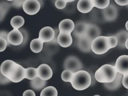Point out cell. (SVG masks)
Returning a JSON list of instances; mask_svg holds the SVG:
<instances>
[{
    "mask_svg": "<svg viewBox=\"0 0 128 96\" xmlns=\"http://www.w3.org/2000/svg\"><path fill=\"white\" fill-rule=\"evenodd\" d=\"M117 72L114 66L105 64L96 70L94 77L96 80L99 82L110 83L114 80Z\"/></svg>",
    "mask_w": 128,
    "mask_h": 96,
    "instance_id": "6da1fadb",
    "label": "cell"
},
{
    "mask_svg": "<svg viewBox=\"0 0 128 96\" xmlns=\"http://www.w3.org/2000/svg\"><path fill=\"white\" fill-rule=\"evenodd\" d=\"M91 82V76L90 74L86 70H80L74 74L70 83L75 90H82L90 86Z\"/></svg>",
    "mask_w": 128,
    "mask_h": 96,
    "instance_id": "7a4b0ae2",
    "label": "cell"
},
{
    "mask_svg": "<svg viewBox=\"0 0 128 96\" xmlns=\"http://www.w3.org/2000/svg\"><path fill=\"white\" fill-rule=\"evenodd\" d=\"M92 52L96 54H102L110 48L107 36H100L95 38L92 43Z\"/></svg>",
    "mask_w": 128,
    "mask_h": 96,
    "instance_id": "3957f363",
    "label": "cell"
},
{
    "mask_svg": "<svg viewBox=\"0 0 128 96\" xmlns=\"http://www.w3.org/2000/svg\"><path fill=\"white\" fill-rule=\"evenodd\" d=\"M64 70H69L74 73L82 70V64L80 60L75 56H69L67 57L64 62Z\"/></svg>",
    "mask_w": 128,
    "mask_h": 96,
    "instance_id": "277c9868",
    "label": "cell"
},
{
    "mask_svg": "<svg viewBox=\"0 0 128 96\" xmlns=\"http://www.w3.org/2000/svg\"><path fill=\"white\" fill-rule=\"evenodd\" d=\"M18 64L12 60H4L0 66L2 74L10 80L14 74Z\"/></svg>",
    "mask_w": 128,
    "mask_h": 96,
    "instance_id": "5b68a950",
    "label": "cell"
},
{
    "mask_svg": "<svg viewBox=\"0 0 128 96\" xmlns=\"http://www.w3.org/2000/svg\"><path fill=\"white\" fill-rule=\"evenodd\" d=\"M22 6L23 10L26 14L34 15L39 12L40 4L38 0H26Z\"/></svg>",
    "mask_w": 128,
    "mask_h": 96,
    "instance_id": "8992f818",
    "label": "cell"
},
{
    "mask_svg": "<svg viewBox=\"0 0 128 96\" xmlns=\"http://www.w3.org/2000/svg\"><path fill=\"white\" fill-rule=\"evenodd\" d=\"M114 68L118 72L128 74V55H122L116 60Z\"/></svg>",
    "mask_w": 128,
    "mask_h": 96,
    "instance_id": "52a82bcc",
    "label": "cell"
},
{
    "mask_svg": "<svg viewBox=\"0 0 128 96\" xmlns=\"http://www.w3.org/2000/svg\"><path fill=\"white\" fill-rule=\"evenodd\" d=\"M104 19L108 22H112L116 19L118 16L117 7L114 4H110L106 8L102 10Z\"/></svg>",
    "mask_w": 128,
    "mask_h": 96,
    "instance_id": "ba28073f",
    "label": "cell"
},
{
    "mask_svg": "<svg viewBox=\"0 0 128 96\" xmlns=\"http://www.w3.org/2000/svg\"><path fill=\"white\" fill-rule=\"evenodd\" d=\"M8 38L10 44L13 46H19L24 40V36L22 32L18 29H13L8 32Z\"/></svg>",
    "mask_w": 128,
    "mask_h": 96,
    "instance_id": "9c48e42d",
    "label": "cell"
},
{
    "mask_svg": "<svg viewBox=\"0 0 128 96\" xmlns=\"http://www.w3.org/2000/svg\"><path fill=\"white\" fill-rule=\"evenodd\" d=\"M54 30L52 27L46 26L40 31L38 38L44 42H48L54 39Z\"/></svg>",
    "mask_w": 128,
    "mask_h": 96,
    "instance_id": "30bf717a",
    "label": "cell"
},
{
    "mask_svg": "<svg viewBox=\"0 0 128 96\" xmlns=\"http://www.w3.org/2000/svg\"><path fill=\"white\" fill-rule=\"evenodd\" d=\"M37 70L38 77L43 80H47L52 77V70L51 68L47 64H41L37 68Z\"/></svg>",
    "mask_w": 128,
    "mask_h": 96,
    "instance_id": "8fae6325",
    "label": "cell"
},
{
    "mask_svg": "<svg viewBox=\"0 0 128 96\" xmlns=\"http://www.w3.org/2000/svg\"><path fill=\"white\" fill-rule=\"evenodd\" d=\"M101 31L100 28L94 24H88L86 34L88 38L93 41L96 38L100 36Z\"/></svg>",
    "mask_w": 128,
    "mask_h": 96,
    "instance_id": "7c38bea8",
    "label": "cell"
},
{
    "mask_svg": "<svg viewBox=\"0 0 128 96\" xmlns=\"http://www.w3.org/2000/svg\"><path fill=\"white\" fill-rule=\"evenodd\" d=\"M72 42V38L71 34L60 32L58 37V43L60 46L63 48H67L70 46Z\"/></svg>",
    "mask_w": 128,
    "mask_h": 96,
    "instance_id": "4fadbf2b",
    "label": "cell"
},
{
    "mask_svg": "<svg viewBox=\"0 0 128 96\" xmlns=\"http://www.w3.org/2000/svg\"><path fill=\"white\" fill-rule=\"evenodd\" d=\"M88 23L80 21L77 22L74 25V28L72 31L73 34L78 38L85 36Z\"/></svg>",
    "mask_w": 128,
    "mask_h": 96,
    "instance_id": "5bb4252c",
    "label": "cell"
},
{
    "mask_svg": "<svg viewBox=\"0 0 128 96\" xmlns=\"http://www.w3.org/2000/svg\"><path fill=\"white\" fill-rule=\"evenodd\" d=\"M94 7L92 0H79L77 4L78 10L84 14L90 12Z\"/></svg>",
    "mask_w": 128,
    "mask_h": 96,
    "instance_id": "9a60e30c",
    "label": "cell"
},
{
    "mask_svg": "<svg viewBox=\"0 0 128 96\" xmlns=\"http://www.w3.org/2000/svg\"><path fill=\"white\" fill-rule=\"evenodd\" d=\"M74 23L70 19H64L60 22L58 29L60 32L71 34L74 28Z\"/></svg>",
    "mask_w": 128,
    "mask_h": 96,
    "instance_id": "2e32d148",
    "label": "cell"
},
{
    "mask_svg": "<svg viewBox=\"0 0 128 96\" xmlns=\"http://www.w3.org/2000/svg\"><path fill=\"white\" fill-rule=\"evenodd\" d=\"M78 48L82 52H88L92 50L91 45L92 40L88 38L86 36L78 38Z\"/></svg>",
    "mask_w": 128,
    "mask_h": 96,
    "instance_id": "e0dca14e",
    "label": "cell"
},
{
    "mask_svg": "<svg viewBox=\"0 0 128 96\" xmlns=\"http://www.w3.org/2000/svg\"><path fill=\"white\" fill-rule=\"evenodd\" d=\"M26 77V68L21 65L18 64L16 71L10 79L13 82H18L23 80Z\"/></svg>",
    "mask_w": 128,
    "mask_h": 96,
    "instance_id": "ac0fdd59",
    "label": "cell"
},
{
    "mask_svg": "<svg viewBox=\"0 0 128 96\" xmlns=\"http://www.w3.org/2000/svg\"><path fill=\"white\" fill-rule=\"evenodd\" d=\"M115 36L118 40L117 46L120 48H125V44L126 40L128 38V31L126 30H120L116 34Z\"/></svg>",
    "mask_w": 128,
    "mask_h": 96,
    "instance_id": "d6986e66",
    "label": "cell"
},
{
    "mask_svg": "<svg viewBox=\"0 0 128 96\" xmlns=\"http://www.w3.org/2000/svg\"><path fill=\"white\" fill-rule=\"evenodd\" d=\"M46 85V80H43L37 76L35 78L30 80V86L31 88L37 91L43 90Z\"/></svg>",
    "mask_w": 128,
    "mask_h": 96,
    "instance_id": "ffe728a7",
    "label": "cell"
},
{
    "mask_svg": "<svg viewBox=\"0 0 128 96\" xmlns=\"http://www.w3.org/2000/svg\"><path fill=\"white\" fill-rule=\"evenodd\" d=\"M44 42L38 38L32 40L30 43V48L32 51L34 53L40 52L43 48Z\"/></svg>",
    "mask_w": 128,
    "mask_h": 96,
    "instance_id": "44dd1931",
    "label": "cell"
},
{
    "mask_svg": "<svg viewBox=\"0 0 128 96\" xmlns=\"http://www.w3.org/2000/svg\"><path fill=\"white\" fill-rule=\"evenodd\" d=\"M24 18L20 16H14L10 20V24L14 29L18 30L24 25Z\"/></svg>",
    "mask_w": 128,
    "mask_h": 96,
    "instance_id": "7402d4cb",
    "label": "cell"
},
{
    "mask_svg": "<svg viewBox=\"0 0 128 96\" xmlns=\"http://www.w3.org/2000/svg\"><path fill=\"white\" fill-rule=\"evenodd\" d=\"M40 96H58V91L54 86H48L42 90Z\"/></svg>",
    "mask_w": 128,
    "mask_h": 96,
    "instance_id": "603a6c76",
    "label": "cell"
},
{
    "mask_svg": "<svg viewBox=\"0 0 128 96\" xmlns=\"http://www.w3.org/2000/svg\"><path fill=\"white\" fill-rule=\"evenodd\" d=\"M37 76H38L37 68L30 67L26 68V78L32 80Z\"/></svg>",
    "mask_w": 128,
    "mask_h": 96,
    "instance_id": "cb8c5ba5",
    "label": "cell"
},
{
    "mask_svg": "<svg viewBox=\"0 0 128 96\" xmlns=\"http://www.w3.org/2000/svg\"><path fill=\"white\" fill-rule=\"evenodd\" d=\"M94 7L99 9L106 8L110 4V0H92Z\"/></svg>",
    "mask_w": 128,
    "mask_h": 96,
    "instance_id": "d4e9b609",
    "label": "cell"
},
{
    "mask_svg": "<svg viewBox=\"0 0 128 96\" xmlns=\"http://www.w3.org/2000/svg\"><path fill=\"white\" fill-rule=\"evenodd\" d=\"M10 7L9 4L5 2H0V22L2 21Z\"/></svg>",
    "mask_w": 128,
    "mask_h": 96,
    "instance_id": "484cf974",
    "label": "cell"
},
{
    "mask_svg": "<svg viewBox=\"0 0 128 96\" xmlns=\"http://www.w3.org/2000/svg\"><path fill=\"white\" fill-rule=\"evenodd\" d=\"M74 74V73L70 70H64L61 74V78L64 82H70Z\"/></svg>",
    "mask_w": 128,
    "mask_h": 96,
    "instance_id": "4316f807",
    "label": "cell"
},
{
    "mask_svg": "<svg viewBox=\"0 0 128 96\" xmlns=\"http://www.w3.org/2000/svg\"><path fill=\"white\" fill-rule=\"evenodd\" d=\"M110 48H114L118 45V40L115 36H107Z\"/></svg>",
    "mask_w": 128,
    "mask_h": 96,
    "instance_id": "83f0119b",
    "label": "cell"
},
{
    "mask_svg": "<svg viewBox=\"0 0 128 96\" xmlns=\"http://www.w3.org/2000/svg\"><path fill=\"white\" fill-rule=\"evenodd\" d=\"M66 3L67 2L65 0H56L54 4L57 8L63 9L66 7Z\"/></svg>",
    "mask_w": 128,
    "mask_h": 96,
    "instance_id": "f1b7e54d",
    "label": "cell"
},
{
    "mask_svg": "<svg viewBox=\"0 0 128 96\" xmlns=\"http://www.w3.org/2000/svg\"><path fill=\"white\" fill-rule=\"evenodd\" d=\"M11 81L6 77L4 76L0 70V84H8Z\"/></svg>",
    "mask_w": 128,
    "mask_h": 96,
    "instance_id": "f546056e",
    "label": "cell"
},
{
    "mask_svg": "<svg viewBox=\"0 0 128 96\" xmlns=\"http://www.w3.org/2000/svg\"><path fill=\"white\" fill-rule=\"evenodd\" d=\"M8 45L6 41L2 38L0 37V52L4 51Z\"/></svg>",
    "mask_w": 128,
    "mask_h": 96,
    "instance_id": "4dcf8cb0",
    "label": "cell"
},
{
    "mask_svg": "<svg viewBox=\"0 0 128 96\" xmlns=\"http://www.w3.org/2000/svg\"><path fill=\"white\" fill-rule=\"evenodd\" d=\"M54 39L50 42H49L50 43L52 44H58V34L60 33V30L58 29V28H56L54 29Z\"/></svg>",
    "mask_w": 128,
    "mask_h": 96,
    "instance_id": "1f68e13d",
    "label": "cell"
},
{
    "mask_svg": "<svg viewBox=\"0 0 128 96\" xmlns=\"http://www.w3.org/2000/svg\"><path fill=\"white\" fill-rule=\"evenodd\" d=\"M26 0H14L12 4L16 8H20L22 6L24 2Z\"/></svg>",
    "mask_w": 128,
    "mask_h": 96,
    "instance_id": "d6a6232c",
    "label": "cell"
},
{
    "mask_svg": "<svg viewBox=\"0 0 128 96\" xmlns=\"http://www.w3.org/2000/svg\"><path fill=\"white\" fill-rule=\"evenodd\" d=\"M122 84L125 88L128 89V74H126L123 76L122 79Z\"/></svg>",
    "mask_w": 128,
    "mask_h": 96,
    "instance_id": "836d02e7",
    "label": "cell"
},
{
    "mask_svg": "<svg viewBox=\"0 0 128 96\" xmlns=\"http://www.w3.org/2000/svg\"><path fill=\"white\" fill-rule=\"evenodd\" d=\"M8 32L7 31H4V30H0V37L2 38H4L6 41V42L8 43V44L9 45L10 44L8 42Z\"/></svg>",
    "mask_w": 128,
    "mask_h": 96,
    "instance_id": "e575fe53",
    "label": "cell"
},
{
    "mask_svg": "<svg viewBox=\"0 0 128 96\" xmlns=\"http://www.w3.org/2000/svg\"><path fill=\"white\" fill-rule=\"evenodd\" d=\"M20 30L22 32V33L23 35V36H24V40H23V42L22 44H25V42L28 40V32H26V31L25 29H22L21 30Z\"/></svg>",
    "mask_w": 128,
    "mask_h": 96,
    "instance_id": "d590c367",
    "label": "cell"
},
{
    "mask_svg": "<svg viewBox=\"0 0 128 96\" xmlns=\"http://www.w3.org/2000/svg\"><path fill=\"white\" fill-rule=\"evenodd\" d=\"M23 96H36V94L34 90H28L24 92Z\"/></svg>",
    "mask_w": 128,
    "mask_h": 96,
    "instance_id": "8d00e7d4",
    "label": "cell"
},
{
    "mask_svg": "<svg viewBox=\"0 0 128 96\" xmlns=\"http://www.w3.org/2000/svg\"><path fill=\"white\" fill-rule=\"evenodd\" d=\"M116 4L120 6H124L128 4V0H114Z\"/></svg>",
    "mask_w": 128,
    "mask_h": 96,
    "instance_id": "74e56055",
    "label": "cell"
},
{
    "mask_svg": "<svg viewBox=\"0 0 128 96\" xmlns=\"http://www.w3.org/2000/svg\"><path fill=\"white\" fill-rule=\"evenodd\" d=\"M125 46H126V48L128 50V38L126 40V42L125 44Z\"/></svg>",
    "mask_w": 128,
    "mask_h": 96,
    "instance_id": "f35d334b",
    "label": "cell"
},
{
    "mask_svg": "<svg viewBox=\"0 0 128 96\" xmlns=\"http://www.w3.org/2000/svg\"><path fill=\"white\" fill-rule=\"evenodd\" d=\"M125 26H126V30L128 31V20L126 22V24H125Z\"/></svg>",
    "mask_w": 128,
    "mask_h": 96,
    "instance_id": "ab89813d",
    "label": "cell"
},
{
    "mask_svg": "<svg viewBox=\"0 0 128 96\" xmlns=\"http://www.w3.org/2000/svg\"><path fill=\"white\" fill-rule=\"evenodd\" d=\"M65 0L68 2H72L74 1L75 0Z\"/></svg>",
    "mask_w": 128,
    "mask_h": 96,
    "instance_id": "60d3db41",
    "label": "cell"
},
{
    "mask_svg": "<svg viewBox=\"0 0 128 96\" xmlns=\"http://www.w3.org/2000/svg\"><path fill=\"white\" fill-rule=\"evenodd\" d=\"M8 0V2H13L14 0Z\"/></svg>",
    "mask_w": 128,
    "mask_h": 96,
    "instance_id": "b9f144b4",
    "label": "cell"
},
{
    "mask_svg": "<svg viewBox=\"0 0 128 96\" xmlns=\"http://www.w3.org/2000/svg\"><path fill=\"white\" fill-rule=\"evenodd\" d=\"M94 96H100V95H98V94H96V95H94Z\"/></svg>",
    "mask_w": 128,
    "mask_h": 96,
    "instance_id": "7bdbcfd3",
    "label": "cell"
},
{
    "mask_svg": "<svg viewBox=\"0 0 128 96\" xmlns=\"http://www.w3.org/2000/svg\"><path fill=\"white\" fill-rule=\"evenodd\" d=\"M127 6V8H128V5H127V6Z\"/></svg>",
    "mask_w": 128,
    "mask_h": 96,
    "instance_id": "ee69618b",
    "label": "cell"
},
{
    "mask_svg": "<svg viewBox=\"0 0 128 96\" xmlns=\"http://www.w3.org/2000/svg\"></svg>",
    "mask_w": 128,
    "mask_h": 96,
    "instance_id": "f6af8a7d",
    "label": "cell"
}]
</instances>
